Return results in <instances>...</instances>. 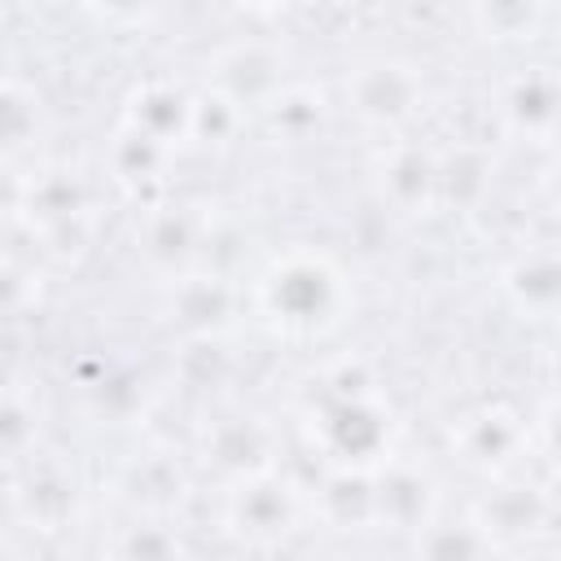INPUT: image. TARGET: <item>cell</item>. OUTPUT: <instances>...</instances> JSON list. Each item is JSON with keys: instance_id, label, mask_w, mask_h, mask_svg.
<instances>
[{"instance_id": "cell-1", "label": "cell", "mask_w": 561, "mask_h": 561, "mask_svg": "<svg viewBox=\"0 0 561 561\" xmlns=\"http://www.w3.org/2000/svg\"><path fill=\"white\" fill-rule=\"evenodd\" d=\"M259 302H263V316L285 329V333H324L333 329L342 316V302H346V285L342 276L329 267V259L320 254H289V259H276L259 285Z\"/></svg>"}, {"instance_id": "cell-2", "label": "cell", "mask_w": 561, "mask_h": 561, "mask_svg": "<svg viewBox=\"0 0 561 561\" xmlns=\"http://www.w3.org/2000/svg\"><path fill=\"white\" fill-rule=\"evenodd\" d=\"M298 517H302V491L289 478H280L272 465L232 478V486L224 491V526L241 543H276L298 526Z\"/></svg>"}, {"instance_id": "cell-3", "label": "cell", "mask_w": 561, "mask_h": 561, "mask_svg": "<svg viewBox=\"0 0 561 561\" xmlns=\"http://www.w3.org/2000/svg\"><path fill=\"white\" fill-rule=\"evenodd\" d=\"M451 443L460 447V460L469 469L504 478V473L517 469L522 451L530 447V425L517 412L491 403V408H478V412L460 416V425L451 430Z\"/></svg>"}, {"instance_id": "cell-4", "label": "cell", "mask_w": 561, "mask_h": 561, "mask_svg": "<svg viewBox=\"0 0 561 561\" xmlns=\"http://www.w3.org/2000/svg\"><path fill=\"white\" fill-rule=\"evenodd\" d=\"M548 495L530 482H508L500 478L491 486V495L482 500L478 508V530L486 535V543H526L535 535H543V522H548Z\"/></svg>"}, {"instance_id": "cell-5", "label": "cell", "mask_w": 561, "mask_h": 561, "mask_svg": "<svg viewBox=\"0 0 561 561\" xmlns=\"http://www.w3.org/2000/svg\"><path fill=\"white\" fill-rule=\"evenodd\" d=\"M500 114L526 140H548L561 127V83L548 79V75H539V70H526V75H517L504 88Z\"/></svg>"}, {"instance_id": "cell-6", "label": "cell", "mask_w": 561, "mask_h": 561, "mask_svg": "<svg viewBox=\"0 0 561 561\" xmlns=\"http://www.w3.org/2000/svg\"><path fill=\"white\" fill-rule=\"evenodd\" d=\"M355 110L364 123L373 127H394L412 114V101H416V83L403 66L394 61H377V66H364V75L355 79Z\"/></svg>"}, {"instance_id": "cell-7", "label": "cell", "mask_w": 561, "mask_h": 561, "mask_svg": "<svg viewBox=\"0 0 561 561\" xmlns=\"http://www.w3.org/2000/svg\"><path fill=\"white\" fill-rule=\"evenodd\" d=\"M504 289L513 302L530 316H557L561 320V254H522L504 272Z\"/></svg>"}, {"instance_id": "cell-8", "label": "cell", "mask_w": 561, "mask_h": 561, "mask_svg": "<svg viewBox=\"0 0 561 561\" xmlns=\"http://www.w3.org/2000/svg\"><path fill=\"white\" fill-rule=\"evenodd\" d=\"M486 552H491V543L478 530V522H460V526L425 522L421 526V543H416L421 561H482Z\"/></svg>"}, {"instance_id": "cell-9", "label": "cell", "mask_w": 561, "mask_h": 561, "mask_svg": "<svg viewBox=\"0 0 561 561\" xmlns=\"http://www.w3.org/2000/svg\"><path fill=\"white\" fill-rule=\"evenodd\" d=\"M114 561H180V539L167 522L158 517H136L118 543H114Z\"/></svg>"}, {"instance_id": "cell-10", "label": "cell", "mask_w": 561, "mask_h": 561, "mask_svg": "<svg viewBox=\"0 0 561 561\" xmlns=\"http://www.w3.org/2000/svg\"><path fill=\"white\" fill-rule=\"evenodd\" d=\"M530 443L543 451V460L561 473V394H552L539 412H535V421H530Z\"/></svg>"}, {"instance_id": "cell-11", "label": "cell", "mask_w": 561, "mask_h": 561, "mask_svg": "<svg viewBox=\"0 0 561 561\" xmlns=\"http://www.w3.org/2000/svg\"><path fill=\"white\" fill-rule=\"evenodd\" d=\"M543 193H548V202H552L557 215H561V149H557V158H552V167H548V175H543Z\"/></svg>"}, {"instance_id": "cell-12", "label": "cell", "mask_w": 561, "mask_h": 561, "mask_svg": "<svg viewBox=\"0 0 561 561\" xmlns=\"http://www.w3.org/2000/svg\"><path fill=\"white\" fill-rule=\"evenodd\" d=\"M557 355H561V320H557Z\"/></svg>"}]
</instances>
